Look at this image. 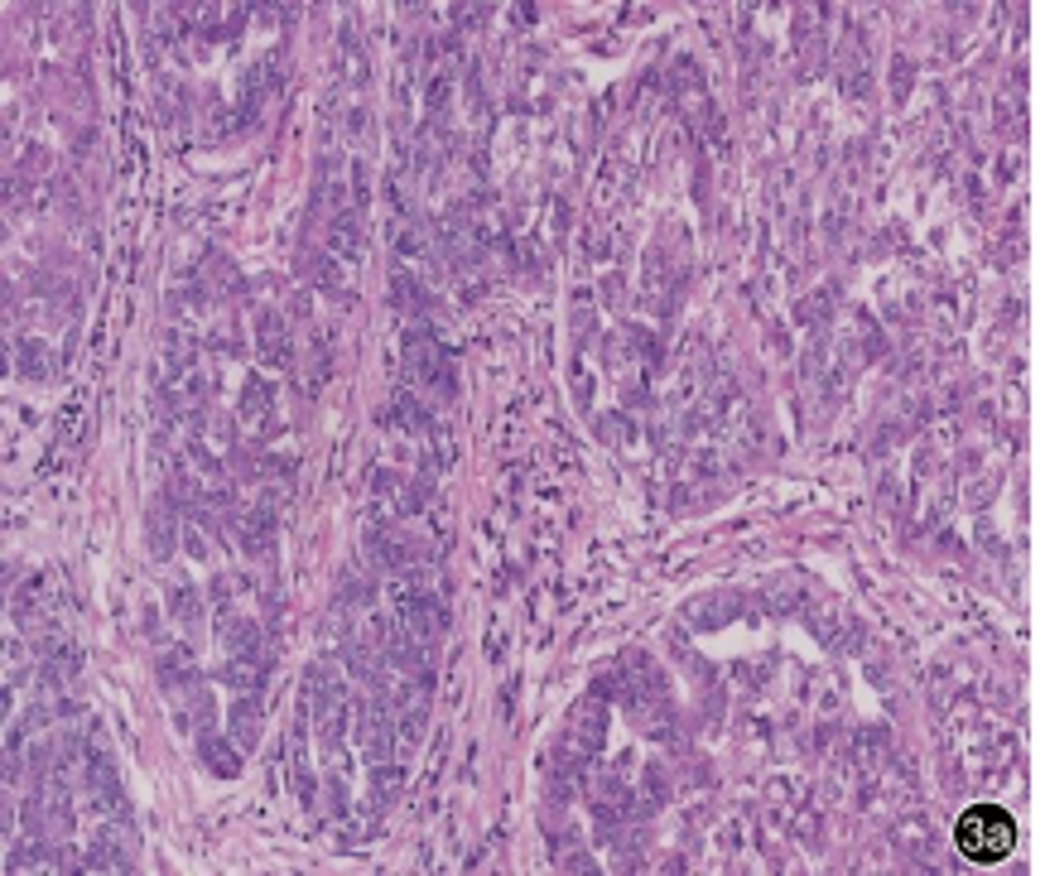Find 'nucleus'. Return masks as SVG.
<instances>
[{
	"instance_id": "obj_1",
	"label": "nucleus",
	"mask_w": 1045,
	"mask_h": 876,
	"mask_svg": "<svg viewBox=\"0 0 1045 876\" xmlns=\"http://www.w3.org/2000/svg\"><path fill=\"white\" fill-rule=\"evenodd\" d=\"M954 848L978 867L1007 863L1012 848H1017V824H1012V814L997 809V805H974V809L959 814V824H954Z\"/></svg>"
}]
</instances>
